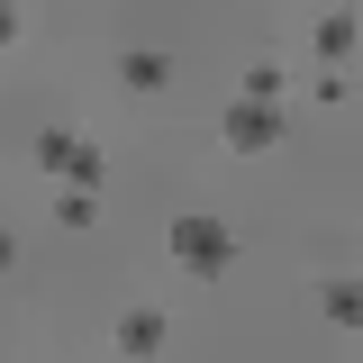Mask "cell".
Segmentation results:
<instances>
[{
	"instance_id": "8992f818",
	"label": "cell",
	"mask_w": 363,
	"mask_h": 363,
	"mask_svg": "<svg viewBox=\"0 0 363 363\" xmlns=\"http://www.w3.org/2000/svg\"><path fill=\"white\" fill-rule=\"evenodd\" d=\"M318 55H354V9H327L318 18Z\"/></svg>"
},
{
	"instance_id": "3957f363",
	"label": "cell",
	"mask_w": 363,
	"mask_h": 363,
	"mask_svg": "<svg viewBox=\"0 0 363 363\" xmlns=\"http://www.w3.org/2000/svg\"><path fill=\"white\" fill-rule=\"evenodd\" d=\"M118 82H128V91H164V82H173V55H155V45H128V55H118Z\"/></svg>"
},
{
	"instance_id": "7a4b0ae2",
	"label": "cell",
	"mask_w": 363,
	"mask_h": 363,
	"mask_svg": "<svg viewBox=\"0 0 363 363\" xmlns=\"http://www.w3.org/2000/svg\"><path fill=\"white\" fill-rule=\"evenodd\" d=\"M227 145H236V155H264V145H281V109H264V100H236V109H227Z\"/></svg>"
},
{
	"instance_id": "9c48e42d",
	"label": "cell",
	"mask_w": 363,
	"mask_h": 363,
	"mask_svg": "<svg viewBox=\"0 0 363 363\" xmlns=\"http://www.w3.org/2000/svg\"><path fill=\"white\" fill-rule=\"evenodd\" d=\"M9 264H18V236H9V227H0V272H9Z\"/></svg>"
},
{
	"instance_id": "277c9868",
	"label": "cell",
	"mask_w": 363,
	"mask_h": 363,
	"mask_svg": "<svg viewBox=\"0 0 363 363\" xmlns=\"http://www.w3.org/2000/svg\"><path fill=\"white\" fill-rule=\"evenodd\" d=\"M118 345H128V354H164V318H155V309H128V318H118Z\"/></svg>"
},
{
	"instance_id": "30bf717a",
	"label": "cell",
	"mask_w": 363,
	"mask_h": 363,
	"mask_svg": "<svg viewBox=\"0 0 363 363\" xmlns=\"http://www.w3.org/2000/svg\"><path fill=\"white\" fill-rule=\"evenodd\" d=\"M9 37H18V9H9V0H0V45H9Z\"/></svg>"
},
{
	"instance_id": "6da1fadb",
	"label": "cell",
	"mask_w": 363,
	"mask_h": 363,
	"mask_svg": "<svg viewBox=\"0 0 363 363\" xmlns=\"http://www.w3.org/2000/svg\"><path fill=\"white\" fill-rule=\"evenodd\" d=\"M173 264L200 272V281H218V272L236 264V236H227L218 218H200V209H182V218H173Z\"/></svg>"
},
{
	"instance_id": "ba28073f",
	"label": "cell",
	"mask_w": 363,
	"mask_h": 363,
	"mask_svg": "<svg viewBox=\"0 0 363 363\" xmlns=\"http://www.w3.org/2000/svg\"><path fill=\"white\" fill-rule=\"evenodd\" d=\"M64 155H73V136L45 128V136H37V173H64Z\"/></svg>"
},
{
	"instance_id": "5b68a950",
	"label": "cell",
	"mask_w": 363,
	"mask_h": 363,
	"mask_svg": "<svg viewBox=\"0 0 363 363\" xmlns=\"http://www.w3.org/2000/svg\"><path fill=\"white\" fill-rule=\"evenodd\" d=\"M64 182H73V191H100V182H109V155H100V145H73V155H64Z\"/></svg>"
},
{
	"instance_id": "52a82bcc",
	"label": "cell",
	"mask_w": 363,
	"mask_h": 363,
	"mask_svg": "<svg viewBox=\"0 0 363 363\" xmlns=\"http://www.w3.org/2000/svg\"><path fill=\"white\" fill-rule=\"evenodd\" d=\"M327 318H336V327H354V318H363V291H354V281H327Z\"/></svg>"
}]
</instances>
